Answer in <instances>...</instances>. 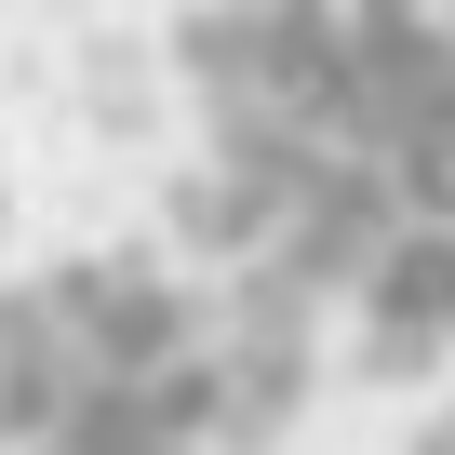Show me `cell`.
I'll use <instances>...</instances> for the list:
<instances>
[{
  "instance_id": "cell-1",
  "label": "cell",
  "mask_w": 455,
  "mask_h": 455,
  "mask_svg": "<svg viewBox=\"0 0 455 455\" xmlns=\"http://www.w3.org/2000/svg\"><path fill=\"white\" fill-rule=\"evenodd\" d=\"M214 228L388 348H455V0H242L201 41Z\"/></svg>"
},
{
  "instance_id": "cell-2",
  "label": "cell",
  "mask_w": 455,
  "mask_h": 455,
  "mask_svg": "<svg viewBox=\"0 0 455 455\" xmlns=\"http://www.w3.org/2000/svg\"><path fill=\"white\" fill-rule=\"evenodd\" d=\"M255 335L161 268H54L0 295V455H228Z\"/></svg>"
}]
</instances>
